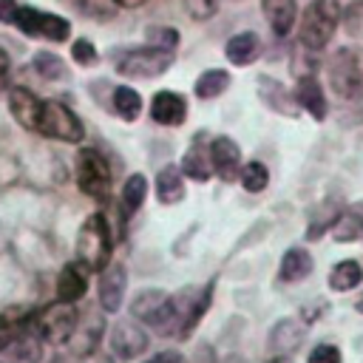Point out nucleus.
I'll list each match as a JSON object with an SVG mask.
<instances>
[{"instance_id": "nucleus-1", "label": "nucleus", "mask_w": 363, "mask_h": 363, "mask_svg": "<svg viewBox=\"0 0 363 363\" xmlns=\"http://www.w3.org/2000/svg\"><path fill=\"white\" fill-rule=\"evenodd\" d=\"M77 258L85 269H105L111 264V227L105 216L94 213L82 221L79 235H77Z\"/></svg>"}, {"instance_id": "nucleus-29", "label": "nucleus", "mask_w": 363, "mask_h": 363, "mask_svg": "<svg viewBox=\"0 0 363 363\" xmlns=\"http://www.w3.org/2000/svg\"><path fill=\"white\" fill-rule=\"evenodd\" d=\"M145 196H147V179H145V173L128 176V182L122 184V204H125V210L128 213L139 210L142 201H145Z\"/></svg>"}, {"instance_id": "nucleus-13", "label": "nucleus", "mask_w": 363, "mask_h": 363, "mask_svg": "<svg viewBox=\"0 0 363 363\" xmlns=\"http://www.w3.org/2000/svg\"><path fill=\"white\" fill-rule=\"evenodd\" d=\"M210 164L218 173V179L233 182L241 173V150L230 136H218L210 145Z\"/></svg>"}, {"instance_id": "nucleus-40", "label": "nucleus", "mask_w": 363, "mask_h": 363, "mask_svg": "<svg viewBox=\"0 0 363 363\" xmlns=\"http://www.w3.org/2000/svg\"><path fill=\"white\" fill-rule=\"evenodd\" d=\"M119 6H125V9H139V6H145L147 0H116Z\"/></svg>"}, {"instance_id": "nucleus-18", "label": "nucleus", "mask_w": 363, "mask_h": 363, "mask_svg": "<svg viewBox=\"0 0 363 363\" xmlns=\"http://www.w3.org/2000/svg\"><path fill=\"white\" fill-rule=\"evenodd\" d=\"M264 14H267L272 31L278 37H286L295 26L298 6H295V0H264Z\"/></svg>"}, {"instance_id": "nucleus-11", "label": "nucleus", "mask_w": 363, "mask_h": 363, "mask_svg": "<svg viewBox=\"0 0 363 363\" xmlns=\"http://www.w3.org/2000/svg\"><path fill=\"white\" fill-rule=\"evenodd\" d=\"M147 332L139 326V320H119L111 332V349L122 360H133L147 349Z\"/></svg>"}, {"instance_id": "nucleus-38", "label": "nucleus", "mask_w": 363, "mask_h": 363, "mask_svg": "<svg viewBox=\"0 0 363 363\" xmlns=\"http://www.w3.org/2000/svg\"><path fill=\"white\" fill-rule=\"evenodd\" d=\"M147 363H187V360H184L179 352H159V354L150 357Z\"/></svg>"}, {"instance_id": "nucleus-33", "label": "nucleus", "mask_w": 363, "mask_h": 363, "mask_svg": "<svg viewBox=\"0 0 363 363\" xmlns=\"http://www.w3.org/2000/svg\"><path fill=\"white\" fill-rule=\"evenodd\" d=\"M309 363H340V349L332 343H318L309 352Z\"/></svg>"}, {"instance_id": "nucleus-25", "label": "nucleus", "mask_w": 363, "mask_h": 363, "mask_svg": "<svg viewBox=\"0 0 363 363\" xmlns=\"http://www.w3.org/2000/svg\"><path fill=\"white\" fill-rule=\"evenodd\" d=\"M301 340H303V326L295 320H281L269 335V343L275 352H292L301 346Z\"/></svg>"}, {"instance_id": "nucleus-17", "label": "nucleus", "mask_w": 363, "mask_h": 363, "mask_svg": "<svg viewBox=\"0 0 363 363\" xmlns=\"http://www.w3.org/2000/svg\"><path fill=\"white\" fill-rule=\"evenodd\" d=\"M224 54H227V60H230L233 65H250V62H255L258 54H261V40H258V34H252V31H241V34H235V37L227 40Z\"/></svg>"}, {"instance_id": "nucleus-9", "label": "nucleus", "mask_w": 363, "mask_h": 363, "mask_svg": "<svg viewBox=\"0 0 363 363\" xmlns=\"http://www.w3.org/2000/svg\"><path fill=\"white\" fill-rule=\"evenodd\" d=\"M173 65V54L167 48H133L116 57V68L128 77H159Z\"/></svg>"}, {"instance_id": "nucleus-37", "label": "nucleus", "mask_w": 363, "mask_h": 363, "mask_svg": "<svg viewBox=\"0 0 363 363\" xmlns=\"http://www.w3.org/2000/svg\"><path fill=\"white\" fill-rule=\"evenodd\" d=\"M17 9H20L17 0H0V20H3V23H14Z\"/></svg>"}, {"instance_id": "nucleus-41", "label": "nucleus", "mask_w": 363, "mask_h": 363, "mask_svg": "<svg viewBox=\"0 0 363 363\" xmlns=\"http://www.w3.org/2000/svg\"><path fill=\"white\" fill-rule=\"evenodd\" d=\"M6 68H9V57H6L3 51H0V77L6 74Z\"/></svg>"}, {"instance_id": "nucleus-20", "label": "nucleus", "mask_w": 363, "mask_h": 363, "mask_svg": "<svg viewBox=\"0 0 363 363\" xmlns=\"http://www.w3.org/2000/svg\"><path fill=\"white\" fill-rule=\"evenodd\" d=\"M156 199L162 204H176L184 199V182H182V170L176 164H167L156 173Z\"/></svg>"}, {"instance_id": "nucleus-30", "label": "nucleus", "mask_w": 363, "mask_h": 363, "mask_svg": "<svg viewBox=\"0 0 363 363\" xmlns=\"http://www.w3.org/2000/svg\"><path fill=\"white\" fill-rule=\"evenodd\" d=\"M241 187L247 193H261L267 184H269V170L261 164V162H247L241 164Z\"/></svg>"}, {"instance_id": "nucleus-19", "label": "nucleus", "mask_w": 363, "mask_h": 363, "mask_svg": "<svg viewBox=\"0 0 363 363\" xmlns=\"http://www.w3.org/2000/svg\"><path fill=\"white\" fill-rule=\"evenodd\" d=\"M295 99L301 108H306L315 119H323L326 116V96H323V88L318 85L315 77H301L298 88H295Z\"/></svg>"}, {"instance_id": "nucleus-44", "label": "nucleus", "mask_w": 363, "mask_h": 363, "mask_svg": "<svg viewBox=\"0 0 363 363\" xmlns=\"http://www.w3.org/2000/svg\"><path fill=\"white\" fill-rule=\"evenodd\" d=\"M51 363H60V360H51Z\"/></svg>"}, {"instance_id": "nucleus-4", "label": "nucleus", "mask_w": 363, "mask_h": 363, "mask_svg": "<svg viewBox=\"0 0 363 363\" xmlns=\"http://www.w3.org/2000/svg\"><path fill=\"white\" fill-rule=\"evenodd\" d=\"M133 318L153 326L156 332L167 335V332H179L176 323V309H173V295L162 292V289H145L136 295L133 306H130Z\"/></svg>"}, {"instance_id": "nucleus-36", "label": "nucleus", "mask_w": 363, "mask_h": 363, "mask_svg": "<svg viewBox=\"0 0 363 363\" xmlns=\"http://www.w3.org/2000/svg\"><path fill=\"white\" fill-rule=\"evenodd\" d=\"M17 326L14 323H9V320H0V352H6L9 349V343L17 337Z\"/></svg>"}, {"instance_id": "nucleus-16", "label": "nucleus", "mask_w": 363, "mask_h": 363, "mask_svg": "<svg viewBox=\"0 0 363 363\" xmlns=\"http://www.w3.org/2000/svg\"><path fill=\"white\" fill-rule=\"evenodd\" d=\"M88 289V275H85V267L82 264H65L60 269V278H57V295L60 301L65 303H74L85 295Z\"/></svg>"}, {"instance_id": "nucleus-39", "label": "nucleus", "mask_w": 363, "mask_h": 363, "mask_svg": "<svg viewBox=\"0 0 363 363\" xmlns=\"http://www.w3.org/2000/svg\"><path fill=\"white\" fill-rule=\"evenodd\" d=\"M79 363H113L108 354H96V352H88V354H82L79 357Z\"/></svg>"}, {"instance_id": "nucleus-34", "label": "nucleus", "mask_w": 363, "mask_h": 363, "mask_svg": "<svg viewBox=\"0 0 363 363\" xmlns=\"http://www.w3.org/2000/svg\"><path fill=\"white\" fill-rule=\"evenodd\" d=\"M184 9H187L196 20H207V17H213V11H216V0H184Z\"/></svg>"}, {"instance_id": "nucleus-8", "label": "nucleus", "mask_w": 363, "mask_h": 363, "mask_svg": "<svg viewBox=\"0 0 363 363\" xmlns=\"http://www.w3.org/2000/svg\"><path fill=\"white\" fill-rule=\"evenodd\" d=\"M79 326V315L74 309V303L57 301L51 303L40 318H37V335L48 343H68L71 335Z\"/></svg>"}, {"instance_id": "nucleus-24", "label": "nucleus", "mask_w": 363, "mask_h": 363, "mask_svg": "<svg viewBox=\"0 0 363 363\" xmlns=\"http://www.w3.org/2000/svg\"><path fill=\"white\" fill-rule=\"evenodd\" d=\"M182 173L196 179V182H207L213 176V164H210V153H204V147L193 145L184 156H182Z\"/></svg>"}, {"instance_id": "nucleus-6", "label": "nucleus", "mask_w": 363, "mask_h": 363, "mask_svg": "<svg viewBox=\"0 0 363 363\" xmlns=\"http://www.w3.org/2000/svg\"><path fill=\"white\" fill-rule=\"evenodd\" d=\"M14 26L28 34V37H45L51 43H62L68 40L71 34V26L65 17L60 14H51V11H37L31 6H20L17 14H14Z\"/></svg>"}, {"instance_id": "nucleus-2", "label": "nucleus", "mask_w": 363, "mask_h": 363, "mask_svg": "<svg viewBox=\"0 0 363 363\" xmlns=\"http://www.w3.org/2000/svg\"><path fill=\"white\" fill-rule=\"evenodd\" d=\"M337 20H340L337 0H312L301 20V43L312 51L323 48L335 34Z\"/></svg>"}, {"instance_id": "nucleus-21", "label": "nucleus", "mask_w": 363, "mask_h": 363, "mask_svg": "<svg viewBox=\"0 0 363 363\" xmlns=\"http://www.w3.org/2000/svg\"><path fill=\"white\" fill-rule=\"evenodd\" d=\"M309 272H312V255H309L306 250L292 247V250L284 252L281 267H278L281 281H301V278H306Z\"/></svg>"}, {"instance_id": "nucleus-32", "label": "nucleus", "mask_w": 363, "mask_h": 363, "mask_svg": "<svg viewBox=\"0 0 363 363\" xmlns=\"http://www.w3.org/2000/svg\"><path fill=\"white\" fill-rule=\"evenodd\" d=\"M71 57H74L79 65H94V62H96V48H94L91 40H74Z\"/></svg>"}, {"instance_id": "nucleus-22", "label": "nucleus", "mask_w": 363, "mask_h": 363, "mask_svg": "<svg viewBox=\"0 0 363 363\" xmlns=\"http://www.w3.org/2000/svg\"><path fill=\"white\" fill-rule=\"evenodd\" d=\"M360 281H363V267L352 258L335 264L332 272H329V289H335V292H346V289L357 286Z\"/></svg>"}, {"instance_id": "nucleus-5", "label": "nucleus", "mask_w": 363, "mask_h": 363, "mask_svg": "<svg viewBox=\"0 0 363 363\" xmlns=\"http://www.w3.org/2000/svg\"><path fill=\"white\" fill-rule=\"evenodd\" d=\"M37 133H43L48 139H60V142H79L85 136V128H82L79 116L68 105H62L57 99H48L40 108Z\"/></svg>"}, {"instance_id": "nucleus-27", "label": "nucleus", "mask_w": 363, "mask_h": 363, "mask_svg": "<svg viewBox=\"0 0 363 363\" xmlns=\"http://www.w3.org/2000/svg\"><path fill=\"white\" fill-rule=\"evenodd\" d=\"M113 111L122 119H136L142 111V96L136 94V88H130V85L113 88Z\"/></svg>"}, {"instance_id": "nucleus-7", "label": "nucleus", "mask_w": 363, "mask_h": 363, "mask_svg": "<svg viewBox=\"0 0 363 363\" xmlns=\"http://www.w3.org/2000/svg\"><path fill=\"white\" fill-rule=\"evenodd\" d=\"M77 184H79L82 193H88L94 199L108 196V190H111V164L99 150H94V147L79 150V156H77Z\"/></svg>"}, {"instance_id": "nucleus-3", "label": "nucleus", "mask_w": 363, "mask_h": 363, "mask_svg": "<svg viewBox=\"0 0 363 363\" xmlns=\"http://www.w3.org/2000/svg\"><path fill=\"white\" fill-rule=\"evenodd\" d=\"M329 85L343 99L363 94V48H340L329 60Z\"/></svg>"}, {"instance_id": "nucleus-28", "label": "nucleus", "mask_w": 363, "mask_h": 363, "mask_svg": "<svg viewBox=\"0 0 363 363\" xmlns=\"http://www.w3.org/2000/svg\"><path fill=\"white\" fill-rule=\"evenodd\" d=\"M332 235H335V241H357V238H363V216L360 213H343V216H337V221L332 224Z\"/></svg>"}, {"instance_id": "nucleus-42", "label": "nucleus", "mask_w": 363, "mask_h": 363, "mask_svg": "<svg viewBox=\"0 0 363 363\" xmlns=\"http://www.w3.org/2000/svg\"><path fill=\"white\" fill-rule=\"evenodd\" d=\"M269 363H289V357H275V360H269Z\"/></svg>"}, {"instance_id": "nucleus-15", "label": "nucleus", "mask_w": 363, "mask_h": 363, "mask_svg": "<svg viewBox=\"0 0 363 363\" xmlns=\"http://www.w3.org/2000/svg\"><path fill=\"white\" fill-rule=\"evenodd\" d=\"M9 108L14 113V119L28 128V130H37V119H40V108H43V99H37L28 88H11L9 91Z\"/></svg>"}, {"instance_id": "nucleus-23", "label": "nucleus", "mask_w": 363, "mask_h": 363, "mask_svg": "<svg viewBox=\"0 0 363 363\" xmlns=\"http://www.w3.org/2000/svg\"><path fill=\"white\" fill-rule=\"evenodd\" d=\"M40 340H43L40 335L23 329V332H17V337L9 343L6 352H11L14 363H37V360H40Z\"/></svg>"}, {"instance_id": "nucleus-31", "label": "nucleus", "mask_w": 363, "mask_h": 363, "mask_svg": "<svg viewBox=\"0 0 363 363\" xmlns=\"http://www.w3.org/2000/svg\"><path fill=\"white\" fill-rule=\"evenodd\" d=\"M34 68H37L40 77H45V79H65V77H68L65 62H62L57 54H51V51L34 54Z\"/></svg>"}, {"instance_id": "nucleus-26", "label": "nucleus", "mask_w": 363, "mask_h": 363, "mask_svg": "<svg viewBox=\"0 0 363 363\" xmlns=\"http://www.w3.org/2000/svg\"><path fill=\"white\" fill-rule=\"evenodd\" d=\"M227 85H230V74L221 71V68H210V71H204V74L196 79L193 91H196V96H201V99H216L218 94L227 91Z\"/></svg>"}, {"instance_id": "nucleus-10", "label": "nucleus", "mask_w": 363, "mask_h": 363, "mask_svg": "<svg viewBox=\"0 0 363 363\" xmlns=\"http://www.w3.org/2000/svg\"><path fill=\"white\" fill-rule=\"evenodd\" d=\"M210 295H213V284L210 286H187L179 295H173V309H176V323H179V335H190V329L199 323V318L207 312L210 306Z\"/></svg>"}, {"instance_id": "nucleus-12", "label": "nucleus", "mask_w": 363, "mask_h": 363, "mask_svg": "<svg viewBox=\"0 0 363 363\" xmlns=\"http://www.w3.org/2000/svg\"><path fill=\"white\" fill-rule=\"evenodd\" d=\"M99 306L105 312H119L125 289H128V275L122 264H108L105 269H99Z\"/></svg>"}, {"instance_id": "nucleus-14", "label": "nucleus", "mask_w": 363, "mask_h": 363, "mask_svg": "<svg viewBox=\"0 0 363 363\" xmlns=\"http://www.w3.org/2000/svg\"><path fill=\"white\" fill-rule=\"evenodd\" d=\"M150 116L153 122L159 125H167V128H176L187 119V102L182 94L176 91H159L153 99H150Z\"/></svg>"}, {"instance_id": "nucleus-43", "label": "nucleus", "mask_w": 363, "mask_h": 363, "mask_svg": "<svg viewBox=\"0 0 363 363\" xmlns=\"http://www.w3.org/2000/svg\"><path fill=\"white\" fill-rule=\"evenodd\" d=\"M357 312H363V295H360V301H357Z\"/></svg>"}, {"instance_id": "nucleus-35", "label": "nucleus", "mask_w": 363, "mask_h": 363, "mask_svg": "<svg viewBox=\"0 0 363 363\" xmlns=\"http://www.w3.org/2000/svg\"><path fill=\"white\" fill-rule=\"evenodd\" d=\"M346 28H349V34L363 37V3L349 11V26H346Z\"/></svg>"}]
</instances>
